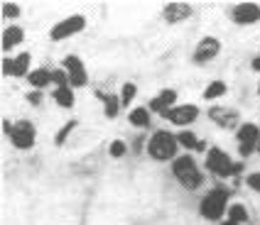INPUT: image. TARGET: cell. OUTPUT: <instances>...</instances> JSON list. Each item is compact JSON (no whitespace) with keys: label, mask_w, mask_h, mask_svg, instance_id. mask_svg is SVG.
Listing matches in <instances>:
<instances>
[{"label":"cell","mask_w":260,"mask_h":225,"mask_svg":"<svg viewBox=\"0 0 260 225\" xmlns=\"http://www.w3.org/2000/svg\"><path fill=\"white\" fill-rule=\"evenodd\" d=\"M177 137L170 135V132H165V130H159L152 135V140H150V155L159 159V162H167V159H172L174 152H177Z\"/></svg>","instance_id":"cell-1"},{"label":"cell","mask_w":260,"mask_h":225,"mask_svg":"<svg viewBox=\"0 0 260 225\" xmlns=\"http://www.w3.org/2000/svg\"><path fill=\"white\" fill-rule=\"evenodd\" d=\"M174 176L187 189H197L202 183V174H199V169L194 164V159H189V157H182V159L174 162Z\"/></svg>","instance_id":"cell-2"},{"label":"cell","mask_w":260,"mask_h":225,"mask_svg":"<svg viewBox=\"0 0 260 225\" xmlns=\"http://www.w3.org/2000/svg\"><path fill=\"white\" fill-rule=\"evenodd\" d=\"M226 198H229V191L214 189V191L202 201V215L206 220H218V218L223 215V211H226Z\"/></svg>","instance_id":"cell-3"},{"label":"cell","mask_w":260,"mask_h":225,"mask_svg":"<svg viewBox=\"0 0 260 225\" xmlns=\"http://www.w3.org/2000/svg\"><path fill=\"white\" fill-rule=\"evenodd\" d=\"M3 130L10 135V140H13L15 147H20V149H29L32 144H35V127L29 125V123H17V125H10V123H5Z\"/></svg>","instance_id":"cell-4"},{"label":"cell","mask_w":260,"mask_h":225,"mask_svg":"<svg viewBox=\"0 0 260 225\" xmlns=\"http://www.w3.org/2000/svg\"><path fill=\"white\" fill-rule=\"evenodd\" d=\"M206 167L211 169L214 174H218V176H231L236 171H241V164H233L231 157L226 155V152H221V149H211L209 152Z\"/></svg>","instance_id":"cell-5"},{"label":"cell","mask_w":260,"mask_h":225,"mask_svg":"<svg viewBox=\"0 0 260 225\" xmlns=\"http://www.w3.org/2000/svg\"><path fill=\"white\" fill-rule=\"evenodd\" d=\"M86 25V20L81 17V15H74V17H67V20H61L57 22L54 27H52V40H64V37H72L76 32H81Z\"/></svg>","instance_id":"cell-6"},{"label":"cell","mask_w":260,"mask_h":225,"mask_svg":"<svg viewBox=\"0 0 260 225\" xmlns=\"http://www.w3.org/2000/svg\"><path fill=\"white\" fill-rule=\"evenodd\" d=\"M260 144V130L255 125H241L238 130V147L241 155H250L253 149H258Z\"/></svg>","instance_id":"cell-7"},{"label":"cell","mask_w":260,"mask_h":225,"mask_svg":"<svg viewBox=\"0 0 260 225\" xmlns=\"http://www.w3.org/2000/svg\"><path fill=\"white\" fill-rule=\"evenodd\" d=\"M233 20L238 25H253L260 20V8L253 3H241V5L233 8Z\"/></svg>","instance_id":"cell-8"},{"label":"cell","mask_w":260,"mask_h":225,"mask_svg":"<svg viewBox=\"0 0 260 225\" xmlns=\"http://www.w3.org/2000/svg\"><path fill=\"white\" fill-rule=\"evenodd\" d=\"M64 66H67V73H69V84L72 86H84L86 84V69L84 64L79 61V56H67L64 59Z\"/></svg>","instance_id":"cell-9"},{"label":"cell","mask_w":260,"mask_h":225,"mask_svg":"<svg viewBox=\"0 0 260 225\" xmlns=\"http://www.w3.org/2000/svg\"><path fill=\"white\" fill-rule=\"evenodd\" d=\"M218 49H221V44L214 40V37H204L199 47H197V52H194V61L197 64H204V61H209V59H214L218 54Z\"/></svg>","instance_id":"cell-10"},{"label":"cell","mask_w":260,"mask_h":225,"mask_svg":"<svg viewBox=\"0 0 260 225\" xmlns=\"http://www.w3.org/2000/svg\"><path fill=\"white\" fill-rule=\"evenodd\" d=\"M199 110L194 105H179V108H172L167 113V120H172L174 125H189L191 120H197Z\"/></svg>","instance_id":"cell-11"},{"label":"cell","mask_w":260,"mask_h":225,"mask_svg":"<svg viewBox=\"0 0 260 225\" xmlns=\"http://www.w3.org/2000/svg\"><path fill=\"white\" fill-rule=\"evenodd\" d=\"M189 15H191V8H189L187 3H170L165 10H162V17L167 20V22H182V20H187Z\"/></svg>","instance_id":"cell-12"},{"label":"cell","mask_w":260,"mask_h":225,"mask_svg":"<svg viewBox=\"0 0 260 225\" xmlns=\"http://www.w3.org/2000/svg\"><path fill=\"white\" fill-rule=\"evenodd\" d=\"M27 64H29V54H20L17 59H5L3 61V73H8V76H22L27 71Z\"/></svg>","instance_id":"cell-13"},{"label":"cell","mask_w":260,"mask_h":225,"mask_svg":"<svg viewBox=\"0 0 260 225\" xmlns=\"http://www.w3.org/2000/svg\"><path fill=\"white\" fill-rule=\"evenodd\" d=\"M209 115H211V120H214L216 125H221V127H231L233 123L238 120L236 110H229V108H211Z\"/></svg>","instance_id":"cell-14"},{"label":"cell","mask_w":260,"mask_h":225,"mask_svg":"<svg viewBox=\"0 0 260 225\" xmlns=\"http://www.w3.org/2000/svg\"><path fill=\"white\" fill-rule=\"evenodd\" d=\"M174 100H177V93H174V91H162V93H159L157 98L152 100V110L165 113V115H167V113L172 110L170 105H172Z\"/></svg>","instance_id":"cell-15"},{"label":"cell","mask_w":260,"mask_h":225,"mask_svg":"<svg viewBox=\"0 0 260 225\" xmlns=\"http://www.w3.org/2000/svg\"><path fill=\"white\" fill-rule=\"evenodd\" d=\"M27 81H29L32 86H35V88H44V86L52 81V71H44V69L32 71V73L27 76Z\"/></svg>","instance_id":"cell-16"},{"label":"cell","mask_w":260,"mask_h":225,"mask_svg":"<svg viewBox=\"0 0 260 225\" xmlns=\"http://www.w3.org/2000/svg\"><path fill=\"white\" fill-rule=\"evenodd\" d=\"M17 42H22V29L20 27H8L3 32V47H5V49L15 47Z\"/></svg>","instance_id":"cell-17"},{"label":"cell","mask_w":260,"mask_h":225,"mask_svg":"<svg viewBox=\"0 0 260 225\" xmlns=\"http://www.w3.org/2000/svg\"><path fill=\"white\" fill-rule=\"evenodd\" d=\"M54 100H57L61 108H72L74 105V93L69 86H64V88H57L54 91Z\"/></svg>","instance_id":"cell-18"},{"label":"cell","mask_w":260,"mask_h":225,"mask_svg":"<svg viewBox=\"0 0 260 225\" xmlns=\"http://www.w3.org/2000/svg\"><path fill=\"white\" fill-rule=\"evenodd\" d=\"M130 123H133L135 127H147L150 125V115H147L145 108H138V110L130 113Z\"/></svg>","instance_id":"cell-19"},{"label":"cell","mask_w":260,"mask_h":225,"mask_svg":"<svg viewBox=\"0 0 260 225\" xmlns=\"http://www.w3.org/2000/svg\"><path fill=\"white\" fill-rule=\"evenodd\" d=\"M229 215H231L229 220H233V223H246V220H248V211L241 206V203L231 206V208H229Z\"/></svg>","instance_id":"cell-20"},{"label":"cell","mask_w":260,"mask_h":225,"mask_svg":"<svg viewBox=\"0 0 260 225\" xmlns=\"http://www.w3.org/2000/svg\"><path fill=\"white\" fill-rule=\"evenodd\" d=\"M177 140L182 142L184 147H189V149H204V142H199L197 137H194V135H191V132H182Z\"/></svg>","instance_id":"cell-21"},{"label":"cell","mask_w":260,"mask_h":225,"mask_svg":"<svg viewBox=\"0 0 260 225\" xmlns=\"http://www.w3.org/2000/svg\"><path fill=\"white\" fill-rule=\"evenodd\" d=\"M103 103H106V115H108V118H116L118 108H120V100H118L116 96H106Z\"/></svg>","instance_id":"cell-22"},{"label":"cell","mask_w":260,"mask_h":225,"mask_svg":"<svg viewBox=\"0 0 260 225\" xmlns=\"http://www.w3.org/2000/svg\"><path fill=\"white\" fill-rule=\"evenodd\" d=\"M223 93H226V86L221 84V81H214V84L206 88V93H204V96L211 100V98H218V96H223Z\"/></svg>","instance_id":"cell-23"},{"label":"cell","mask_w":260,"mask_h":225,"mask_svg":"<svg viewBox=\"0 0 260 225\" xmlns=\"http://www.w3.org/2000/svg\"><path fill=\"white\" fill-rule=\"evenodd\" d=\"M74 127H76V120H69V125H67V127H61V130H59V135H57V144H64V140L69 137V132H72Z\"/></svg>","instance_id":"cell-24"},{"label":"cell","mask_w":260,"mask_h":225,"mask_svg":"<svg viewBox=\"0 0 260 225\" xmlns=\"http://www.w3.org/2000/svg\"><path fill=\"white\" fill-rule=\"evenodd\" d=\"M52 81H54L59 88H64V86L69 84V73H64V71H52Z\"/></svg>","instance_id":"cell-25"},{"label":"cell","mask_w":260,"mask_h":225,"mask_svg":"<svg viewBox=\"0 0 260 225\" xmlns=\"http://www.w3.org/2000/svg\"><path fill=\"white\" fill-rule=\"evenodd\" d=\"M133 96H135V86L125 84V88H123V96H120V103H123V105H128L130 100H133Z\"/></svg>","instance_id":"cell-26"},{"label":"cell","mask_w":260,"mask_h":225,"mask_svg":"<svg viewBox=\"0 0 260 225\" xmlns=\"http://www.w3.org/2000/svg\"><path fill=\"white\" fill-rule=\"evenodd\" d=\"M123 155H125V144L120 140H116L111 144V157H123Z\"/></svg>","instance_id":"cell-27"},{"label":"cell","mask_w":260,"mask_h":225,"mask_svg":"<svg viewBox=\"0 0 260 225\" xmlns=\"http://www.w3.org/2000/svg\"><path fill=\"white\" fill-rule=\"evenodd\" d=\"M248 186H250L253 191H260V171H255V174L248 176Z\"/></svg>","instance_id":"cell-28"},{"label":"cell","mask_w":260,"mask_h":225,"mask_svg":"<svg viewBox=\"0 0 260 225\" xmlns=\"http://www.w3.org/2000/svg\"><path fill=\"white\" fill-rule=\"evenodd\" d=\"M17 13H20L17 5H5V8H3V15H8V17H15Z\"/></svg>","instance_id":"cell-29"},{"label":"cell","mask_w":260,"mask_h":225,"mask_svg":"<svg viewBox=\"0 0 260 225\" xmlns=\"http://www.w3.org/2000/svg\"><path fill=\"white\" fill-rule=\"evenodd\" d=\"M29 103L37 105V103H40V93H32V96H29Z\"/></svg>","instance_id":"cell-30"},{"label":"cell","mask_w":260,"mask_h":225,"mask_svg":"<svg viewBox=\"0 0 260 225\" xmlns=\"http://www.w3.org/2000/svg\"><path fill=\"white\" fill-rule=\"evenodd\" d=\"M253 69L260 71V56H255V61H253Z\"/></svg>","instance_id":"cell-31"},{"label":"cell","mask_w":260,"mask_h":225,"mask_svg":"<svg viewBox=\"0 0 260 225\" xmlns=\"http://www.w3.org/2000/svg\"><path fill=\"white\" fill-rule=\"evenodd\" d=\"M223 225H241V223H233V220H226V223Z\"/></svg>","instance_id":"cell-32"}]
</instances>
